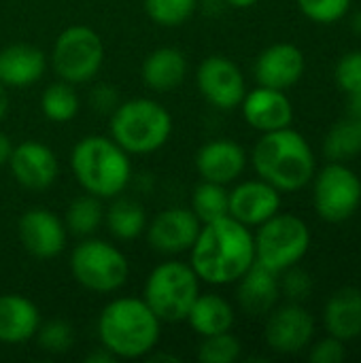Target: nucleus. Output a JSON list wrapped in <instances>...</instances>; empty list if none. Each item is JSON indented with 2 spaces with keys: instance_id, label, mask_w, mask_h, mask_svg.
Listing matches in <instances>:
<instances>
[{
  "instance_id": "nucleus-22",
  "label": "nucleus",
  "mask_w": 361,
  "mask_h": 363,
  "mask_svg": "<svg viewBox=\"0 0 361 363\" xmlns=\"http://www.w3.org/2000/svg\"><path fill=\"white\" fill-rule=\"evenodd\" d=\"M40 313L32 300L17 294L0 296V342L21 345L36 336Z\"/></svg>"
},
{
  "instance_id": "nucleus-7",
  "label": "nucleus",
  "mask_w": 361,
  "mask_h": 363,
  "mask_svg": "<svg viewBox=\"0 0 361 363\" xmlns=\"http://www.w3.org/2000/svg\"><path fill=\"white\" fill-rule=\"evenodd\" d=\"M255 240V262L272 272H283L306 255L311 247L309 225L289 213H277L262 225H257Z\"/></svg>"
},
{
  "instance_id": "nucleus-4",
  "label": "nucleus",
  "mask_w": 361,
  "mask_h": 363,
  "mask_svg": "<svg viewBox=\"0 0 361 363\" xmlns=\"http://www.w3.org/2000/svg\"><path fill=\"white\" fill-rule=\"evenodd\" d=\"M72 172L79 185L100 200L119 198L132 179V164L128 153L106 136L81 138L70 155Z\"/></svg>"
},
{
  "instance_id": "nucleus-35",
  "label": "nucleus",
  "mask_w": 361,
  "mask_h": 363,
  "mask_svg": "<svg viewBox=\"0 0 361 363\" xmlns=\"http://www.w3.org/2000/svg\"><path fill=\"white\" fill-rule=\"evenodd\" d=\"M281 274H283V279H279L281 294H283L289 302L302 304V302H306V300L311 298L315 283H313V277H311L304 268H298V264H296V266L283 270Z\"/></svg>"
},
{
  "instance_id": "nucleus-2",
  "label": "nucleus",
  "mask_w": 361,
  "mask_h": 363,
  "mask_svg": "<svg viewBox=\"0 0 361 363\" xmlns=\"http://www.w3.org/2000/svg\"><path fill=\"white\" fill-rule=\"evenodd\" d=\"M257 177L279 191H298L306 187L315 172L317 160L311 143L296 130L283 128L264 132L251 153Z\"/></svg>"
},
{
  "instance_id": "nucleus-34",
  "label": "nucleus",
  "mask_w": 361,
  "mask_h": 363,
  "mask_svg": "<svg viewBox=\"0 0 361 363\" xmlns=\"http://www.w3.org/2000/svg\"><path fill=\"white\" fill-rule=\"evenodd\" d=\"M296 2L311 21L323 26L340 21L351 9V0H296Z\"/></svg>"
},
{
  "instance_id": "nucleus-33",
  "label": "nucleus",
  "mask_w": 361,
  "mask_h": 363,
  "mask_svg": "<svg viewBox=\"0 0 361 363\" xmlns=\"http://www.w3.org/2000/svg\"><path fill=\"white\" fill-rule=\"evenodd\" d=\"M36 338H38V347L45 353L62 355V353H66L72 347L74 334H72V328L66 321L55 319V321H47V323L38 325Z\"/></svg>"
},
{
  "instance_id": "nucleus-20",
  "label": "nucleus",
  "mask_w": 361,
  "mask_h": 363,
  "mask_svg": "<svg viewBox=\"0 0 361 363\" xmlns=\"http://www.w3.org/2000/svg\"><path fill=\"white\" fill-rule=\"evenodd\" d=\"M236 283V300L245 315L266 317L277 306L281 296L279 272H272L266 266L253 262V266Z\"/></svg>"
},
{
  "instance_id": "nucleus-32",
  "label": "nucleus",
  "mask_w": 361,
  "mask_h": 363,
  "mask_svg": "<svg viewBox=\"0 0 361 363\" xmlns=\"http://www.w3.org/2000/svg\"><path fill=\"white\" fill-rule=\"evenodd\" d=\"M196 9L198 0H145L147 15L164 28L185 23L196 13Z\"/></svg>"
},
{
  "instance_id": "nucleus-1",
  "label": "nucleus",
  "mask_w": 361,
  "mask_h": 363,
  "mask_svg": "<svg viewBox=\"0 0 361 363\" xmlns=\"http://www.w3.org/2000/svg\"><path fill=\"white\" fill-rule=\"evenodd\" d=\"M255 262V240L247 225L226 215L204 223L189 249V266L209 285L236 283Z\"/></svg>"
},
{
  "instance_id": "nucleus-3",
  "label": "nucleus",
  "mask_w": 361,
  "mask_h": 363,
  "mask_svg": "<svg viewBox=\"0 0 361 363\" xmlns=\"http://www.w3.org/2000/svg\"><path fill=\"white\" fill-rule=\"evenodd\" d=\"M162 336V321L138 298H117L98 317L100 345L117 359H138L149 355Z\"/></svg>"
},
{
  "instance_id": "nucleus-38",
  "label": "nucleus",
  "mask_w": 361,
  "mask_h": 363,
  "mask_svg": "<svg viewBox=\"0 0 361 363\" xmlns=\"http://www.w3.org/2000/svg\"><path fill=\"white\" fill-rule=\"evenodd\" d=\"M91 104L98 113H113L119 104L117 89L111 85H98L91 91Z\"/></svg>"
},
{
  "instance_id": "nucleus-8",
  "label": "nucleus",
  "mask_w": 361,
  "mask_h": 363,
  "mask_svg": "<svg viewBox=\"0 0 361 363\" xmlns=\"http://www.w3.org/2000/svg\"><path fill=\"white\" fill-rule=\"evenodd\" d=\"M70 272L87 291L113 294L126 285L130 266L115 245L98 238H85L72 249Z\"/></svg>"
},
{
  "instance_id": "nucleus-39",
  "label": "nucleus",
  "mask_w": 361,
  "mask_h": 363,
  "mask_svg": "<svg viewBox=\"0 0 361 363\" xmlns=\"http://www.w3.org/2000/svg\"><path fill=\"white\" fill-rule=\"evenodd\" d=\"M347 115L361 119V89L353 91V94H347Z\"/></svg>"
},
{
  "instance_id": "nucleus-36",
  "label": "nucleus",
  "mask_w": 361,
  "mask_h": 363,
  "mask_svg": "<svg viewBox=\"0 0 361 363\" xmlns=\"http://www.w3.org/2000/svg\"><path fill=\"white\" fill-rule=\"evenodd\" d=\"M336 83L345 94H353L361 89V51L345 53L334 70Z\"/></svg>"
},
{
  "instance_id": "nucleus-10",
  "label": "nucleus",
  "mask_w": 361,
  "mask_h": 363,
  "mask_svg": "<svg viewBox=\"0 0 361 363\" xmlns=\"http://www.w3.org/2000/svg\"><path fill=\"white\" fill-rule=\"evenodd\" d=\"M313 179V204L323 221L343 223L360 211L361 179L345 162H330Z\"/></svg>"
},
{
  "instance_id": "nucleus-40",
  "label": "nucleus",
  "mask_w": 361,
  "mask_h": 363,
  "mask_svg": "<svg viewBox=\"0 0 361 363\" xmlns=\"http://www.w3.org/2000/svg\"><path fill=\"white\" fill-rule=\"evenodd\" d=\"M85 362L87 363H113V362H117V357H115L111 351H106L104 347H100L98 351L89 353V355L85 357Z\"/></svg>"
},
{
  "instance_id": "nucleus-37",
  "label": "nucleus",
  "mask_w": 361,
  "mask_h": 363,
  "mask_svg": "<svg viewBox=\"0 0 361 363\" xmlns=\"http://www.w3.org/2000/svg\"><path fill=\"white\" fill-rule=\"evenodd\" d=\"M309 359L313 363H343L347 359V349L345 342L328 336L319 342H311V351H309Z\"/></svg>"
},
{
  "instance_id": "nucleus-17",
  "label": "nucleus",
  "mask_w": 361,
  "mask_h": 363,
  "mask_svg": "<svg viewBox=\"0 0 361 363\" xmlns=\"http://www.w3.org/2000/svg\"><path fill=\"white\" fill-rule=\"evenodd\" d=\"M240 108L245 121L262 134L289 128L294 121L291 100L283 89H274V87L260 85L247 91L240 102Z\"/></svg>"
},
{
  "instance_id": "nucleus-18",
  "label": "nucleus",
  "mask_w": 361,
  "mask_h": 363,
  "mask_svg": "<svg viewBox=\"0 0 361 363\" xmlns=\"http://www.w3.org/2000/svg\"><path fill=\"white\" fill-rule=\"evenodd\" d=\"M304 53L291 43H274L255 60V79L264 87L289 89L304 74Z\"/></svg>"
},
{
  "instance_id": "nucleus-43",
  "label": "nucleus",
  "mask_w": 361,
  "mask_h": 363,
  "mask_svg": "<svg viewBox=\"0 0 361 363\" xmlns=\"http://www.w3.org/2000/svg\"><path fill=\"white\" fill-rule=\"evenodd\" d=\"M228 6H234V9H249V6H253L255 2H260V0H223Z\"/></svg>"
},
{
  "instance_id": "nucleus-6",
  "label": "nucleus",
  "mask_w": 361,
  "mask_h": 363,
  "mask_svg": "<svg viewBox=\"0 0 361 363\" xmlns=\"http://www.w3.org/2000/svg\"><path fill=\"white\" fill-rule=\"evenodd\" d=\"M200 294V279L185 262H164L155 266L145 283L143 300L160 321H185Z\"/></svg>"
},
{
  "instance_id": "nucleus-41",
  "label": "nucleus",
  "mask_w": 361,
  "mask_h": 363,
  "mask_svg": "<svg viewBox=\"0 0 361 363\" xmlns=\"http://www.w3.org/2000/svg\"><path fill=\"white\" fill-rule=\"evenodd\" d=\"M13 143H11V138L4 134V132H0V166H6L9 164V160H11V153H13Z\"/></svg>"
},
{
  "instance_id": "nucleus-25",
  "label": "nucleus",
  "mask_w": 361,
  "mask_h": 363,
  "mask_svg": "<svg viewBox=\"0 0 361 363\" xmlns=\"http://www.w3.org/2000/svg\"><path fill=\"white\" fill-rule=\"evenodd\" d=\"M234 308L232 304L221 298L219 294H198L189 315L187 323L198 336H213L221 332H230L234 325Z\"/></svg>"
},
{
  "instance_id": "nucleus-26",
  "label": "nucleus",
  "mask_w": 361,
  "mask_h": 363,
  "mask_svg": "<svg viewBox=\"0 0 361 363\" xmlns=\"http://www.w3.org/2000/svg\"><path fill=\"white\" fill-rule=\"evenodd\" d=\"M109 232L117 240H134L138 238L147 228V215L145 208L128 198H119L111 204V208L104 215Z\"/></svg>"
},
{
  "instance_id": "nucleus-42",
  "label": "nucleus",
  "mask_w": 361,
  "mask_h": 363,
  "mask_svg": "<svg viewBox=\"0 0 361 363\" xmlns=\"http://www.w3.org/2000/svg\"><path fill=\"white\" fill-rule=\"evenodd\" d=\"M6 111H9V96H6L4 85L0 83V121L6 117Z\"/></svg>"
},
{
  "instance_id": "nucleus-28",
  "label": "nucleus",
  "mask_w": 361,
  "mask_h": 363,
  "mask_svg": "<svg viewBox=\"0 0 361 363\" xmlns=\"http://www.w3.org/2000/svg\"><path fill=\"white\" fill-rule=\"evenodd\" d=\"M104 221V208L98 196L94 194H83L79 198H74L68 208H66V217H64V225L70 234L87 238L94 232H98V228Z\"/></svg>"
},
{
  "instance_id": "nucleus-24",
  "label": "nucleus",
  "mask_w": 361,
  "mask_h": 363,
  "mask_svg": "<svg viewBox=\"0 0 361 363\" xmlns=\"http://www.w3.org/2000/svg\"><path fill=\"white\" fill-rule=\"evenodd\" d=\"M187 77V57L177 47H160L143 62V81L153 91H170Z\"/></svg>"
},
{
  "instance_id": "nucleus-29",
  "label": "nucleus",
  "mask_w": 361,
  "mask_h": 363,
  "mask_svg": "<svg viewBox=\"0 0 361 363\" xmlns=\"http://www.w3.org/2000/svg\"><path fill=\"white\" fill-rule=\"evenodd\" d=\"M79 108H81L79 96L72 89V85L66 81L51 83L40 96V111L49 121L66 123L77 117Z\"/></svg>"
},
{
  "instance_id": "nucleus-19",
  "label": "nucleus",
  "mask_w": 361,
  "mask_h": 363,
  "mask_svg": "<svg viewBox=\"0 0 361 363\" xmlns=\"http://www.w3.org/2000/svg\"><path fill=\"white\" fill-rule=\"evenodd\" d=\"M247 168L245 149L232 138H217L200 147L196 153V170L202 181L228 185L234 183Z\"/></svg>"
},
{
  "instance_id": "nucleus-16",
  "label": "nucleus",
  "mask_w": 361,
  "mask_h": 363,
  "mask_svg": "<svg viewBox=\"0 0 361 363\" xmlns=\"http://www.w3.org/2000/svg\"><path fill=\"white\" fill-rule=\"evenodd\" d=\"M281 211V191L270 183L245 181L230 191L228 215L247 228H257Z\"/></svg>"
},
{
  "instance_id": "nucleus-5",
  "label": "nucleus",
  "mask_w": 361,
  "mask_h": 363,
  "mask_svg": "<svg viewBox=\"0 0 361 363\" xmlns=\"http://www.w3.org/2000/svg\"><path fill=\"white\" fill-rule=\"evenodd\" d=\"M172 134L170 113L151 98H134L111 113V138L130 155L160 151Z\"/></svg>"
},
{
  "instance_id": "nucleus-14",
  "label": "nucleus",
  "mask_w": 361,
  "mask_h": 363,
  "mask_svg": "<svg viewBox=\"0 0 361 363\" xmlns=\"http://www.w3.org/2000/svg\"><path fill=\"white\" fill-rule=\"evenodd\" d=\"M17 234L23 249L36 259L57 257L66 249L68 230L60 217L47 208H30L17 221Z\"/></svg>"
},
{
  "instance_id": "nucleus-30",
  "label": "nucleus",
  "mask_w": 361,
  "mask_h": 363,
  "mask_svg": "<svg viewBox=\"0 0 361 363\" xmlns=\"http://www.w3.org/2000/svg\"><path fill=\"white\" fill-rule=\"evenodd\" d=\"M228 204H230V191L226 185L202 181L191 196V211L198 217V221L211 223L215 219H221L228 215Z\"/></svg>"
},
{
  "instance_id": "nucleus-27",
  "label": "nucleus",
  "mask_w": 361,
  "mask_h": 363,
  "mask_svg": "<svg viewBox=\"0 0 361 363\" xmlns=\"http://www.w3.org/2000/svg\"><path fill=\"white\" fill-rule=\"evenodd\" d=\"M361 153V119L345 117L323 138V155L330 162H347Z\"/></svg>"
},
{
  "instance_id": "nucleus-12",
  "label": "nucleus",
  "mask_w": 361,
  "mask_h": 363,
  "mask_svg": "<svg viewBox=\"0 0 361 363\" xmlns=\"http://www.w3.org/2000/svg\"><path fill=\"white\" fill-rule=\"evenodd\" d=\"M264 338L274 353L281 355L302 353L304 349L311 347L315 338V319L302 304L289 302L268 313Z\"/></svg>"
},
{
  "instance_id": "nucleus-21",
  "label": "nucleus",
  "mask_w": 361,
  "mask_h": 363,
  "mask_svg": "<svg viewBox=\"0 0 361 363\" xmlns=\"http://www.w3.org/2000/svg\"><path fill=\"white\" fill-rule=\"evenodd\" d=\"M45 53L32 45L15 43L0 49V83L4 87H28L45 74Z\"/></svg>"
},
{
  "instance_id": "nucleus-9",
  "label": "nucleus",
  "mask_w": 361,
  "mask_h": 363,
  "mask_svg": "<svg viewBox=\"0 0 361 363\" xmlns=\"http://www.w3.org/2000/svg\"><path fill=\"white\" fill-rule=\"evenodd\" d=\"M51 64L60 81L70 85L91 81L104 64V43L87 26H70L53 43Z\"/></svg>"
},
{
  "instance_id": "nucleus-23",
  "label": "nucleus",
  "mask_w": 361,
  "mask_h": 363,
  "mask_svg": "<svg viewBox=\"0 0 361 363\" xmlns=\"http://www.w3.org/2000/svg\"><path fill=\"white\" fill-rule=\"evenodd\" d=\"M323 323L330 336L347 342L361 336V289L343 287L330 296L323 308Z\"/></svg>"
},
{
  "instance_id": "nucleus-13",
  "label": "nucleus",
  "mask_w": 361,
  "mask_h": 363,
  "mask_svg": "<svg viewBox=\"0 0 361 363\" xmlns=\"http://www.w3.org/2000/svg\"><path fill=\"white\" fill-rule=\"evenodd\" d=\"M202 223L191 208L172 206L160 211L145 228L147 242L153 251L164 255H179L194 247Z\"/></svg>"
},
{
  "instance_id": "nucleus-31",
  "label": "nucleus",
  "mask_w": 361,
  "mask_h": 363,
  "mask_svg": "<svg viewBox=\"0 0 361 363\" xmlns=\"http://www.w3.org/2000/svg\"><path fill=\"white\" fill-rule=\"evenodd\" d=\"M243 345L232 332H221L204 336L198 347V362L202 363H234L240 359Z\"/></svg>"
},
{
  "instance_id": "nucleus-15",
  "label": "nucleus",
  "mask_w": 361,
  "mask_h": 363,
  "mask_svg": "<svg viewBox=\"0 0 361 363\" xmlns=\"http://www.w3.org/2000/svg\"><path fill=\"white\" fill-rule=\"evenodd\" d=\"M9 168L21 187L34 191L51 187L60 174L55 153L38 140H23L15 145L9 160Z\"/></svg>"
},
{
  "instance_id": "nucleus-11",
  "label": "nucleus",
  "mask_w": 361,
  "mask_h": 363,
  "mask_svg": "<svg viewBox=\"0 0 361 363\" xmlns=\"http://www.w3.org/2000/svg\"><path fill=\"white\" fill-rule=\"evenodd\" d=\"M196 83L202 98L219 111H232L240 106L247 85L240 68L223 55H209L200 62Z\"/></svg>"
},
{
  "instance_id": "nucleus-44",
  "label": "nucleus",
  "mask_w": 361,
  "mask_h": 363,
  "mask_svg": "<svg viewBox=\"0 0 361 363\" xmlns=\"http://www.w3.org/2000/svg\"><path fill=\"white\" fill-rule=\"evenodd\" d=\"M351 26H353V30L357 32L361 36V11H357L355 15H353V21H351Z\"/></svg>"
}]
</instances>
